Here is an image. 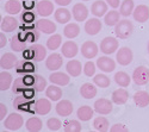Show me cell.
I'll use <instances>...</instances> for the list:
<instances>
[{"instance_id": "1", "label": "cell", "mask_w": 149, "mask_h": 132, "mask_svg": "<svg viewBox=\"0 0 149 132\" xmlns=\"http://www.w3.org/2000/svg\"><path fill=\"white\" fill-rule=\"evenodd\" d=\"M134 31V25L128 19L119 20L118 24L115 26V33L119 39H127L132 35Z\"/></svg>"}, {"instance_id": "2", "label": "cell", "mask_w": 149, "mask_h": 132, "mask_svg": "<svg viewBox=\"0 0 149 132\" xmlns=\"http://www.w3.org/2000/svg\"><path fill=\"white\" fill-rule=\"evenodd\" d=\"M24 56H25L28 59L30 58L36 62H41L47 58V49L41 44H32L29 48V50H26L24 53Z\"/></svg>"}, {"instance_id": "3", "label": "cell", "mask_w": 149, "mask_h": 132, "mask_svg": "<svg viewBox=\"0 0 149 132\" xmlns=\"http://www.w3.org/2000/svg\"><path fill=\"white\" fill-rule=\"evenodd\" d=\"M24 125V119L19 113H11L5 120H4V126L5 129L10 131H17Z\"/></svg>"}, {"instance_id": "4", "label": "cell", "mask_w": 149, "mask_h": 132, "mask_svg": "<svg viewBox=\"0 0 149 132\" xmlns=\"http://www.w3.org/2000/svg\"><path fill=\"white\" fill-rule=\"evenodd\" d=\"M132 80L136 85L144 86L149 82V70L144 66L137 67L132 73Z\"/></svg>"}, {"instance_id": "5", "label": "cell", "mask_w": 149, "mask_h": 132, "mask_svg": "<svg viewBox=\"0 0 149 132\" xmlns=\"http://www.w3.org/2000/svg\"><path fill=\"white\" fill-rule=\"evenodd\" d=\"M112 100H109V99H105V98H100L95 100L94 105H93V109L97 113L99 114H103V115H106V114H110L112 112Z\"/></svg>"}, {"instance_id": "6", "label": "cell", "mask_w": 149, "mask_h": 132, "mask_svg": "<svg viewBox=\"0 0 149 132\" xmlns=\"http://www.w3.org/2000/svg\"><path fill=\"white\" fill-rule=\"evenodd\" d=\"M119 43L115 37H105L100 43V51L105 55H111L118 50Z\"/></svg>"}, {"instance_id": "7", "label": "cell", "mask_w": 149, "mask_h": 132, "mask_svg": "<svg viewBox=\"0 0 149 132\" xmlns=\"http://www.w3.org/2000/svg\"><path fill=\"white\" fill-rule=\"evenodd\" d=\"M11 49L16 51V53H20L26 49V39H25V32H19L15 36H12L11 38Z\"/></svg>"}, {"instance_id": "8", "label": "cell", "mask_w": 149, "mask_h": 132, "mask_svg": "<svg viewBox=\"0 0 149 132\" xmlns=\"http://www.w3.org/2000/svg\"><path fill=\"white\" fill-rule=\"evenodd\" d=\"M132 58H134L132 50L128 46L120 48L116 54V59L120 66H129L132 62Z\"/></svg>"}, {"instance_id": "9", "label": "cell", "mask_w": 149, "mask_h": 132, "mask_svg": "<svg viewBox=\"0 0 149 132\" xmlns=\"http://www.w3.org/2000/svg\"><path fill=\"white\" fill-rule=\"evenodd\" d=\"M36 12L41 17H49L54 12V4L50 0H41L36 4Z\"/></svg>"}, {"instance_id": "10", "label": "cell", "mask_w": 149, "mask_h": 132, "mask_svg": "<svg viewBox=\"0 0 149 132\" xmlns=\"http://www.w3.org/2000/svg\"><path fill=\"white\" fill-rule=\"evenodd\" d=\"M98 51H99L98 45L93 41H87L81 45V55L85 58H88V59L94 58L98 55Z\"/></svg>"}, {"instance_id": "11", "label": "cell", "mask_w": 149, "mask_h": 132, "mask_svg": "<svg viewBox=\"0 0 149 132\" xmlns=\"http://www.w3.org/2000/svg\"><path fill=\"white\" fill-rule=\"evenodd\" d=\"M97 67L104 73H111L116 69V62L111 57L102 56L97 59Z\"/></svg>"}, {"instance_id": "12", "label": "cell", "mask_w": 149, "mask_h": 132, "mask_svg": "<svg viewBox=\"0 0 149 132\" xmlns=\"http://www.w3.org/2000/svg\"><path fill=\"white\" fill-rule=\"evenodd\" d=\"M33 111L40 114V115H45L48 114L49 112L52 111V102H50V99H38L36 102H33Z\"/></svg>"}, {"instance_id": "13", "label": "cell", "mask_w": 149, "mask_h": 132, "mask_svg": "<svg viewBox=\"0 0 149 132\" xmlns=\"http://www.w3.org/2000/svg\"><path fill=\"white\" fill-rule=\"evenodd\" d=\"M36 28L41 32L47 33V35H53L56 31V24L49 19H45L44 17L40 20L36 21Z\"/></svg>"}, {"instance_id": "14", "label": "cell", "mask_w": 149, "mask_h": 132, "mask_svg": "<svg viewBox=\"0 0 149 132\" xmlns=\"http://www.w3.org/2000/svg\"><path fill=\"white\" fill-rule=\"evenodd\" d=\"M102 26H103V24H102L100 19H98V17L97 18H91L85 23V31L90 36H95V35H98L99 32H100Z\"/></svg>"}, {"instance_id": "15", "label": "cell", "mask_w": 149, "mask_h": 132, "mask_svg": "<svg viewBox=\"0 0 149 132\" xmlns=\"http://www.w3.org/2000/svg\"><path fill=\"white\" fill-rule=\"evenodd\" d=\"M63 64V59H62V55L57 53H53L52 55H49L45 59V67L49 70H57Z\"/></svg>"}, {"instance_id": "16", "label": "cell", "mask_w": 149, "mask_h": 132, "mask_svg": "<svg viewBox=\"0 0 149 132\" xmlns=\"http://www.w3.org/2000/svg\"><path fill=\"white\" fill-rule=\"evenodd\" d=\"M72 15H73V18L77 21H85L88 17V8L86 7V5L81 3L75 4L73 6Z\"/></svg>"}, {"instance_id": "17", "label": "cell", "mask_w": 149, "mask_h": 132, "mask_svg": "<svg viewBox=\"0 0 149 132\" xmlns=\"http://www.w3.org/2000/svg\"><path fill=\"white\" fill-rule=\"evenodd\" d=\"M61 53L66 58H73L75 57L79 53V46L75 42L73 41H67L62 44V49H61Z\"/></svg>"}, {"instance_id": "18", "label": "cell", "mask_w": 149, "mask_h": 132, "mask_svg": "<svg viewBox=\"0 0 149 132\" xmlns=\"http://www.w3.org/2000/svg\"><path fill=\"white\" fill-rule=\"evenodd\" d=\"M73 104L69 101V100H61L57 102L56 107H55V111L58 115L61 117H68L73 113Z\"/></svg>"}, {"instance_id": "19", "label": "cell", "mask_w": 149, "mask_h": 132, "mask_svg": "<svg viewBox=\"0 0 149 132\" xmlns=\"http://www.w3.org/2000/svg\"><path fill=\"white\" fill-rule=\"evenodd\" d=\"M132 17L139 23H146L149 19V7L147 5H139L135 7L132 12Z\"/></svg>"}, {"instance_id": "20", "label": "cell", "mask_w": 149, "mask_h": 132, "mask_svg": "<svg viewBox=\"0 0 149 132\" xmlns=\"http://www.w3.org/2000/svg\"><path fill=\"white\" fill-rule=\"evenodd\" d=\"M18 28V20L12 17V15L6 16L1 19V24H0V29L4 32H13Z\"/></svg>"}, {"instance_id": "21", "label": "cell", "mask_w": 149, "mask_h": 132, "mask_svg": "<svg viewBox=\"0 0 149 132\" xmlns=\"http://www.w3.org/2000/svg\"><path fill=\"white\" fill-rule=\"evenodd\" d=\"M107 3L106 1H103V0H97L94 1L91 6V13L94 16V17H98L100 18L103 16H105L107 13Z\"/></svg>"}, {"instance_id": "22", "label": "cell", "mask_w": 149, "mask_h": 132, "mask_svg": "<svg viewBox=\"0 0 149 132\" xmlns=\"http://www.w3.org/2000/svg\"><path fill=\"white\" fill-rule=\"evenodd\" d=\"M16 68H17V73L19 74H31L36 70V66L33 64V62L29 61L28 58L18 61L16 64Z\"/></svg>"}, {"instance_id": "23", "label": "cell", "mask_w": 149, "mask_h": 132, "mask_svg": "<svg viewBox=\"0 0 149 132\" xmlns=\"http://www.w3.org/2000/svg\"><path fill=\"white\" fill-rule=\"evenodd\" d=\"M66 70L70 76L77 77L81 74V71H84V67H82L81 62L78 61V59H70L66 64Z\"/></svg>"}, {"instance_id": "24", "label": "cell", "mask_w": 149, "mask_h": 132, "mask_svg": "<svg viewBox=\"0 0 149 132\" xmlns=\"http://www.w3.org/2000/svg\"><path fill=\"white\" fill-rule=\"evenodd\" d=\"M49 80H50V82L54 83V85L67 86L70 81V77H69V74L61 73V71H55V73H53L50 76H49Z\"/></svg>"}, {"instance_id": "25", "label": "cell", "mask_w": 149, "mask_h": 132, "mask_svg": "<svg viewBox=\"0 0 149 132\" xmlns=\"http://www.w3.org/2000/svg\"><path fill=\"white\" fill-rule=\"evenodd\" d=\"M17 57L13 53H6L0 58V67L1 69H12L17 64Z\"/></svg>"}, {"instance_id": "26", "label": "cell", "mask_w": 149, "mask_h": 132, "mask_svg": "<svg viewBox=\"0 0 149 132\" xmlns=\"http://www.w3.org/2000/svg\"><path fill=\"white\" fill-rule=\"evenodd\" d=\"M13 106L17 110H20V111H29V107L32 106V102L30 101V99L28 97H25V95L22 93L18 95V97L15 98Z\"/></svg>"}, {"instance_id": "27", "label": "cell", "mask_w": 149, "mask_h": 132, "mask_svg": "<svg viewBox=\"0 0 149 132\" xmlns=\"http://www.w3.org/2000/svg\"><path fill=\"white\" fill-rule=\"evenodd\" d=\"M129 99V93L127 89L124 88H118L112 93V97H111V100L113 101V104L116 105H123L125 104Z\"/></svg>"}, {"instance_id": "28", "label": "cell", "mask_w": 149, "mask_h": 132, "mask_svg": "<svg viewBox=\"0 0 149 132\" xmlns=\"http://www.w3.org/2000/svg\"><path fill=\"white\" fill-rule=\"evenodd\" d=\"M54 17H55V20L60 24H68V21L70 20L72 18V15H70V11L65 8L63 6H61L60 8H57L54 13Z\"/></svg>"}, {"instance_id": "29", "label": "cell", "mask_w": 149, "mask_h": 132, "mask_svg": "<svg viewBox=\"0 0 149 132\" xmlns=\"http://www.w3.org/2000/svg\"><path fill=\"white\" fill-rule=\"evenodd\" d=\"M80 94L81 97L85 99H93L95 95H97V88L93 83L90 82H86L80 87Z\"/></svg>"}, {"instance_id": "30", "label": "cell", "mask_w": 149, "mask_h": 132, "mask_svg": "<svg viewBox=\"0 0 149 132\" xmlns=\"http://www.w3.org/2000/svg\"><path fill=\"white\" fill-rule=\"evenodd\" d=\"M94 109H92L91 106H87V105H85V106H81L80 109L77 111V117L79 120L81 122H88L90 119L93 117V113H94Z\"/></svg>"}, {"instance_id": "31", "label": "cell", "mask_w": 149, "mask_h": 132, "mask_svg": "<svg viewBox=\"0 0 149 132\" xmlns=\"http://www.w3.org/2000/svg\"><path fill=\"white\" fill-rule=\"evenodd\" d=\"M134 102L139 107H147L149 105V93L146 91H139L134 94Z\"/></svg>"}, {"instance_id": "32", "label": "cell", "mask_w": 149, "mask_h": 132, "mask_svg": "<svg viewBox=\"0 0 149 132\" xmlns=\"http://www.w3.org/2000/svg\"><path fill=\"white\" fill-rule=\"evenodd\" d=\"M79 33H80V26L78 25L77 23H68L67 25L65 26V29H63L65 37H67L69 39H73V38L78 37Z\"/></svg>"}, {"instance_id": "33", "label": "cell", "mask_w": 149, "mask_h": 132, "mask_svg": "<svg viewBox=\"0 0 149 132\" xmlns=\"http://www.w3.org/2000/svg\"><path fill=\"white\" fill-rule=\"evenodd\" d=\"M45 95L47 98H49L52 101H58L62 98V89L57 86V85H53L47 87L45 89Z\"/></svg>"}, {"instance_id": "34", "label": "cell", "mask_w": 149, "mask_h": 132, "mask_svg": "<svg viewBox=\"0 0 149 132\" xmlns=\"http://www.w3.org/2000/svg\"><path fill=\"white\" fill-rule=\"evenodd\" d=\"M120 12L116 11V10H112V11H110L107 12V13L105 15V18H104V23L106 24L107 26H116L118 21L120 20Z\"/></svg>"}, {"instance_id": "35", "label": "cell", "mask_w": 149, "mask_h": 132, "mask_svg": "<svg viewBox=\"0 0 149 132\" xmlns=\"http://www.w3.org/2000/svg\"><path fill=\"white\" fill-rule=\"evenodd\" d=\"M22 7H23V5H22V3L19 1V0H8L4 6L5 11L8 15H12V16L18 15L20 12V10H22Z\"/></svg>"}, {"instance_id": "36", "label": "cell", "mask_w": 149, "mask_h": 132, "mask_svg": "<svg viewBox=\"0 0 149 132\" xmlns=\"http://www.w3.org/2000/svg\"><path fill=\"white\" fill-rule=\"evenodd\" d=\"M43 126V123L40 118H37V117H31L29 118L26 123H25V127L28 131H31V132H37V131H41Z\"/></svg>"}, {"instance_id": "37", "label": "cell", "mask_w": 149, "mask_h": 132, "mask_svg": "<svg viewBox=\"0 0 149 132\" xmlns=\"http://www.w3.org/2000/svg\"><path fill=\"white\" fill-rule=\"evenodd\" d=\"M115 82L117 83V85L119 87H128L130 85V82H131V79L125 71H118V73L115 74Z\"/></svg>"}, {"instance_id": "38", "label": "cell", "mask_w": 149, "mask_h": 132, "mask_svg": "<svg viewBox=\"0 0 149 132\" xmlns=\"http://www.w3.org/2000/svg\"><path fill=\"white\" fill-rule=\"evenodd\" d=\"M135 10L134 6V0H123L120 7H119V12L123 17H129L130 15H132V12Z\"/></svg>"}, {"instance_id": "39", "label": "cell", "mask_w": 149, "mask_h": 132, "mask_svg": "<svg viewBox=\"0 0 149 132\" xmlns=\"http://www.w3.org/2000/svg\"><path fill=\"white\" fill-rule=\"evenodd\" d=\"M109 120L105 117H97L93 120V127L99 132H106L109 130Z\"/></svg>"}, {"instance_id": "40", "label": "cell", "mask_w": 149, "mask_h": 132, "mask_svg": "<svg viewBox=\"0 0 149 132\" xmlns=\"http://www.w3.org/2000/svg\"><path fill=\"white\" fill-rule=\"evenodd\" d=\"M12 85V75L8 71L0 73V91H7Z\"/></svg>"}, {"instance_id": "41", "label": "cell", "mask_w": 149, "mask_h": 132, "mask_svg": "<svg viewBox=\"0 0 149 132\" xmlns=\"http://www.w3.org/2000/svg\"><path fill=\"white\" fill-rule=\"evenodd\" d=\"M62 43V37L58 33H53V36H50L47 39V48L49 50H56L57 48L61 45Z\"/></svg>"}, {"instance_id": "42", "label": "cell", "mask_w": 149, "mask_h": 132, "mask_svg": "<svg viewBox=\"0 0 149 132\" xmlns=\"http://www.w3.org/2000/svg\"><path fill=\"white\" fill-rule=\"evenodd\" d=\"M28 88H30V87L25 83V81H24V76L16 79L15 82L12 83V92L13 93H24Z\"/></svg>"}, {"instance_id": "43", "label": "cell", "mask_w": 149, "mask_h": 132, "mask_svg": "<svg viewBox=\"0 0 149 132\" xmlns=\"http://www.w3.org/2000/svg\"><path fill=\"white\" fill-rule=\"evenodd\" d=\"M93 82H94V85H95V86L100 87V88H107V87L111 85V80H110L105 74H98V75H94Z\"/></svg>"}, {"instance_id": "44", "label": "cell", "mask_w": 149, "mask_h": 132, "mask_svg": "<svg viewBox=\"0 0 149 132\" xmlns=\"http://www.w3.org/2000/svg\"><path fill=\"white\" fill-rule=\"evenodd\" d=\"M65 131L66 132H80L81 131V124L79 120H67L65 123Z\"/></svg>"}, {"instance_id": "45", "label": "cell", "mask_w": 149, "mask_h": 132, "mask_svg": "<svg viewBox=\"0 0 149 132\" xmlns=\"http://www.w3.org/2000/svg\"><path fill=\"white\" fill-rule=\"evenodd\" d=\"M33 89L36 92H43L44 89H47V80L42 75H35Z\"/></svg>"}, {"instance_id": "46", "label": "cell", "mask_w": 149, "mask_h": 132, "mask_svg": "<svg viewBox=\"0 0 149 132\" xmlns=\"http://www.w3.org/2000/svg\"><path fill=\"white\" fill-rule=\"evenodd\" d=\"M24 31H25V39L28 42H31V43H35L36 41H38L40 38V30L38 29H24Z\"/></svg>"}, {"instance_id": "47", "label": "cell", "mask_w": 149, "mask_h": 132, "mask_svg": "<svg viewBox=\"0 0 149 132\" xmlns=\"http://www.w3.org/2000/svg\"><path fill=\"white\" fill-rule=\"evenodd\" d=\"M47 126L50 131H57L61 129L62 126V123L58 118H50L47 120Z\"/></svg>"}, {"instance_id": "48", "label": "cell", "mask_w": 149, "mask_h": 132, "mask_svg": "<svg viewBox=\"0 0 149 132\" xmlns=\"http://www.w3.org/2000/svg\"><path fill=\"white\" fill-rule=\"evenodd\" d=\"M84 74L86 76H93L95 74V64L92 61H87L84 66Z\"/></svg>"}, {"instance_id": "49", "label": "cell", "mask_w": 149, "mask_h": 132, "mask_svg": "<svg viewBox=\"0 0 149 132\" xmlns=\"http://www.w3.org/2000/svg\"><path fill=\"white\" fill-rule=\"evenodd\" d=\"M20 19L24 20V23H31L35 20V15L32 12H24V13L20 16Z\"/></svg>"}, {"instance_id": "50", "label": "cell", "mask_w": 149, "mask_h": 132, "mask_svg": "<svg viewBox=\"0 0 149 132\" xmlns=\"http://www.w3.org/2000/svg\"><path fill=\"white\" fill-rule=\"evenodd\" d=\"M128 127L123 124H115L111 126V132H128Z\"/></svg>"}, {"instance_id": "51", "label": "cell", "mask_w": 149, "mask_h": 132, "mask_svg": "<svg viewBox=\"0 0 149 132\" xmlns=\"http://www.w3.org/2000/svg\"><path fill=\"white\" fill-rule=\"evenodd\" d=\"M24 81L29 87H33V83H35V75L31 74H24Z\"/></svg>"}, {"instance_id": "52", "label": "cell", "mask_w": 149, "mask_h": 132, "mask_svg": "<svg viewBox=\"0 0 149 132\" xmlns=\"http://www.w3.org/2000/svg\"><path fill=\"white\" fill-rule=\"evenodd\" d=\"M7 114V107L5 104H0V120H4Z\"/></svg>"}, {"instance_id": "53", "label": "cell", "mask_w": 149, "mask_h": 132, "mask_svg": "<svg viewBox=\"0 0 149 132\" xmlns=\"http://www.w3.org/2000/svg\"><path fill=\"white\" fill-rule=\"evenodd\" d=\"M23 6L25 7L26 10H31V8H33L35 3H33V0H24V4H23Z\"/></svg>"}, {"instance_id": "54", "label": "cell", "mask_w": 149, "mask_h": 132, "mask_svg": "<svg viewBox=\"0 0 149 132\" xmlns=\"http://www.w3.org/2000/svg\"><path fill=\"white\" fill-rule=\"evenodd\" d=\"M105 1L112 7V8H117V7H119V0H105Z\"/></svg>"}, {"instance_id": "55", "label": "cell", "mask_w": 149, "mask_h": 132, "mask_svg": "<svg viewBox=\"0 0 149 132\" xmlns=\"http://www.w3.org/2000/svg\"><path fill=\"white\" fill-rule=\"evenodd\" d=\"M54 1L58 5V6H68L70 3H72V0H54Z\"/></svg>"}, {"instance_id": "56", "label": "cell", "mask_w": 149, "mask_h": 132, "mask_svg": "<svg viewBox=\"0 0 149 132\" xmlns=\"http://www.w3.org/2000/svg\"><path fill=\"white\" fill-rule=\"evenodd\" d=\"M6 43H7V38L5 37V35L1 32L0 33V48H4L6 45Z\"/></svg>"}, {"instance_id": "57", "label": "cell", "mask_w": 149, "mask_h": 132, "mask_svg": "<svg viewBox=\"0 0 149 132\" xmlns=\"http://www.w3.org/2000/svg\"><path fill=\"white\" fill-rule=\"evenodd\" d=\"M147 49H148V53H149V42H148V46H147Z\"/></svg>"}, {"instance_id": "58", "label": "cell", "mask_w": 149, "mask_h": 132, "mask_svg": "<svg viewBox=\"0 0 149 132\" xmlns=\"http://www.w3.org/2000/svg\"><path fill=\"white\" fill-rule=\"evenodd\" d=\"M82 1H90V0H82Z\"/></svg>"}]
</instances>
